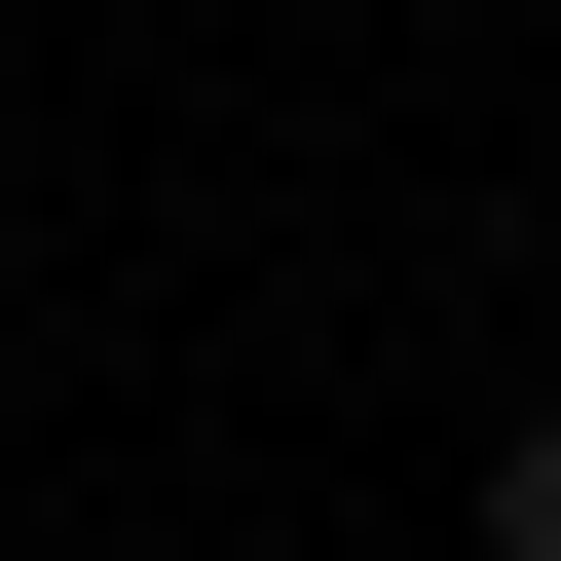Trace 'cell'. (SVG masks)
I'll return each instance as SVG.
<instances>
[{"label": "cell", "instance_id": "obj_1", "mask_svg": "<svg viewBox=\"0 0 561 561\" xmlns=\"http://www.w3.org/2000/svg\"><path fill=\"white\" fill-rule=\"evenodd\" d=\"M486 561H561V412H524V449H486Z\"/></svg>", "mask_w": 561, "mask_h": 561}]
</instances>
